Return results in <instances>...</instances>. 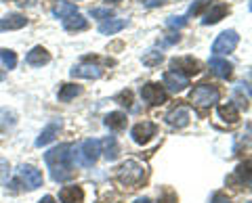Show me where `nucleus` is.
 Returning a JSON list of instances; mask_svg holds the SVG:
<instances>
[{"label":"nucleus","mask_w":252,"mask_h":203,"mask_svg":"<svg viewBox=\"0 0 252 203\" xmlns=\"http://www.w3.org/2000/svg\"><path fill=\"white\" fill-rule=\"evenodd\" d=\"M217 115L223 122L229 124V126H233V124L240 122V111H238V107H235L233 103H227V105L217 107Z\"/></svg>","instance_id":"20"},{"label":"nucleus","mask_w":252,"mask_h":203,"mask_svg":"<svg viewBox=\"0 0 252 203\" xmlns=\"http://www.w3.org/2000/svg\"><path fill=\"white\" fill-rule=\"evenodd\" d=\"M103 124H105L109 130L120 132V130L126 128V113H122V111H112V113H107L105 120H103Z\"/></svg>","instance_id":"21"},{"label":"nucleus","mask_w":252,"mask_h":203,"mask_svg":"<svg viewBox=\"0 0 252 203\" xmlns=\"http://www.w3.org/2000/svg\"><path fill=\"white\" fill-rule=\"evenodd\" d=\"M156 130L158 128H156L154 122H141V124H137V126H132L130 136L137 145H147L149 140H152V136H156Z\"/></svg>","instance_id":"8"},{"label":"nucleus","mask_w":252,"mask_h":203,"mask_svg":"<svg viewBox=\"0 0 252 203\" xmlns=\"http://www.w3.org/2000/svg\"><path fill=\"white\" fill-rule=\"evenodd\" d=\"M19 176H21L23 184H26L30 191H34V189H38V186H42V172L38 170V168H34V166H28V163H23V166L19 168Z\"/></svg>","instance_id":"9"},{"label":"nucleus","mask_w":252,"mask_h":203,"mask_svg":"<svg viewBox=\"0 0 252 203\" xmlns=\"http://www.w3.org/2000/svg\"><path fill=\"white\" fill-rule=\"evenodd\" d=\"M63 29H67V32H82V29L89 27V21L84 19V15L80 13H76L72 15V17H67V19H63Z\"/></svg>","instance_id":"22"},{"label":"nucleus","mask_w":252,"mask_h":203,"mask_svg":"<svg viewBox=\"0 0 252 203\" xmlns=\"http://www.w3.org/2000/svg\"><path fill=\"white\" fill-rule=\"evenodd\" d=\"M101 74H103V69L93 63H80L69 69L72 77H86V80H97V77H101Z\"/></svg>","instance_id":"14"},{"label":"nucleus","mask_w":252,"mask_h":203,"mask_svg":"<svg viewBox=\"0 0 252 203\" xmlns=\"http://www.w3.org/2000/svg\"><path fill=\"white\" fill-rule=\"evenodd\" d=\"M91 17L93 19H109L112 17V9H93Z\"/></svg>","instance_id":"32"},{"label":"nucleus","mask_w":252,"mask_h":203,"mask_svg":"<svg viewBox=\"0 0 252 203\" xmlns=\"http://www.w3.org/2000/svg\"><path fill=\"white\" fill-rule=\"evenodd\" d=\"M135 203H152V201H149L147 197H139V199H135Z\"/></svg>","instance_id":"37"},{"label":"nucleus","mask_w":252,"mask_h":203,"mask_svg":"<svg viewBox=\"0 0 252 203\" xmlns=\"http://www.w3.org/2000/svg\"><path fill=\"white\" fill-rule=\"evenodd\" d=\"M0 61H2V65L6 69H15V65H17V54L11 49H0Z\"/></svg>","instance_id":"28"},{"label":"nucleus","mask_w":252,"mask_h":203,"mask_svg":"<svg viewBox=\"0 0 252 203\" xmlns=\"http://www.w3.org/2000/svg\"><path fill=\"white\" fill-rule=\"evenodd\" d=\"M210 2H212V0H195V4L189 6V13L185 15V17H189V15H200L204 9H208Z\"/></svg>","instance_id":"29"},{"label":"nucleus","mask_w":252,"mask_h":203,"mask_svg":"<svg viewBox=\"0 0 252 203\" xmlns=\"http://www.w3.org/2000/svg\"><path fill=\"white\" fill-rule=\"evenodd\" d=\"M170 69L172 72H177L185 77H191V76H198L200 74V61L193 59V57H179V59H172L170 61Z\"/></svg>","instance_id":"6"},{"label":"nucleus","mask_w":252,"mask_h":203,"mask_svg":"<svg viewBox=\"0 0 252 203\" xmlns=\"http://www.w3.org/2000/svg\"><path fill=\"white\" fill-rule=\"evenodd\" d=\"M166 124L168 126H172V128H185L187 124H189V120H191V115H189V109L187 107H175L170 113H166Z\"/></svg>","instance_id":"12"},{"label":"nucleus","mask_w":252,"mask_h":203,"mask_svg":"<svg viewBox=\"0 0 252 203\" xmlns=\"http://www.w3.org/2000/svg\"><path fill=\"white\" fill-rule=\"evenodd\" d=\"M124 27H126V19H105V21L99 25V34L112 36V34L122 32Z\"/></svg>","instance_id":"23"},{"label":"nucleus","mask_w":252,"mask_h":203,"mask_svg":"<svg viewBox=\"0 0 252 203\" xmlns=\"http://www.w3.org/2000/svg\"><path fill=\"white\" fill-rule=\"evenodd\" d=\"M235 178L240 186H250V161H244L235 168Z\"/></svg>","instance_id":"26"},{"label":"nucleus","mask_w":252,"mask_h":203,"mask_svg":"<svg viewBox=\"0 0 252 203\" xmlns=\"http://www.w3.org/2000/svg\"><path fill=\"white\" fill-rule=\"evenodd\" d=\"M26 25H28V19L19 13H9L0 19V32H4V29H21Z\"/></svg>","instance_id":"17"},{"label":"nucleus","mask_w":252,"mask_h":203,"mask_svg":"<svg viewBox=\"0 0 252 203\" xmlns=\"http://www.w3.org/2000/svg\"><path fill=\"white\" fill-rule=\"evenodd\" d=\"M158 4H164V0H149L147 6H158Z\"/></svg>","instance_id":"36"},{"label":"nucleus","mask_w":252,"mask_h":203,"mask_svg":"<svg viewBox=\"0 0 252 203\" xmlns=\"http://www.w3.org/2000/svg\"><path fill=\"white\" fill-rule=\"evenodd\" d=\"M116 101H122L120 105H126V107H130V103H132V95H130L128 90H126V92H120V95L116 97Z\"/></svg>","instance_id":"33"},{"label":"nucleus","mask_w":252,"mask_h":203,"mask_svg":"<svg viewBox=\"0 0 252 203\" xmlns=\"http://www.w3.org/2000/svg\"><path fill=\"white\" fill-rule=\"evenodd\" d=\"M210 203H231V199L227 197L225 193H215V195L210 197Z\"/></svg>","instance_id":"34"},{"label":"nucleus","mask_w":252,"mask_h":203,"mask_svg":"<svg viewBox=\"0 0 252 203\" xmlns=\"http://www.w3.org/2000/svg\"><path fill=\"white\" fill-rule=\"evenodd\" d=\"M38 203H55V199L51 197V195H46V197H42V199L38 201Z\"/></svg>","instance_id":"35"},{"label":"nucleus","mask_w":252,"mask_h":203,"mask_svg":"<svg viewBox=\"0 0 252 203\" xmlns=\"http://www.w3.org/2000/svg\"><path fill=\"white\" fill-rule=\"evenodd\" d=\"M141 61H143V65H147V67H158L164 61V54L158 51H147L143 57H141Z\"/></svg>","instance_id":"27"},{"label":"nucleus","mask_w":252,"mask_h":203,"mask_svg":"<svg viewBox=\"0 0 252 203\" xmlns=\"http://www.w3.org/2000/svg\"><path fill=\"white\" fill-rule=\"evenodd\" d=\"M101 143L97 138H86L80 145H72V161L80 168H93L94 161L99 159Z\"/></svg>","instance_id":"2"},{"label":"nucleus","mask_w":252,"mask_h":203,"mask_svg":"<svg viewBox=\"0 0 252 203\" xmlns=\"http://www.w3.org/2000/svg\"><path fill=\"white\" fill-rule=\"evenodd\" d=\"M187 23V17L185 15H179V17H168L166 19V27H170V29H181Z\"/></svg>","instance_id":"31"},{"label":"nucleus","mask_w":252,"mask_h":203,"mask_svg":"<svg viewBox=\"0 0 252 203\" xmlns=\"http://www.w3.org/2000/svg\"><path fill=\"white\" fill-rule=\"evenodd\" d=\"M189 101L195 105V107H212L220 101V90L217 88L215 84H198L195 88L191 90L189 95Z\"/></svg>","instance_id":"4"},{"label":"nucleus","mask_w":252,"mask_h":203,"mask_svg":"<svg viewBox=\"0 0 252 203\" xmlns=\"http://www.w3.org/2000/svg\"><path fill=\"white\" fill-rule=\"evenodd\" d=\"M76 13H78L76 4L67 2V0H59V2L55 4V9H53V15H55V17H59L61 21L67 19V17H72V15H76Z\"/></svg>","instance_id":"24"},{"label":"nucleus","mask_w":252,"mask_h":203,"mask_svg":"<svg viewBox=\"0 0 252 203\" xmlns=\"http://www.w3.org/2000/svg\"><path fill=\"white\" fill-rule=\"evenodd\" d=\"M158 203H179V197L172 189H164L160 193V197H158Z\"/></svg>","instance_id":"30"},{"label":"nucleus","mask_w":252,"mask_h":203,"mask_svg":"<svg viewBox=\"0 0 252 203\" xmlns=\"http://www.w3.org/2000/svg\"><path fill=\"white\" fill-rule=\"evenodd\" d=\"M208 67L217 77H220V80H227V77H231V74H233V65L223 57H210Z\"/></svg>","instance_id":"13"},{"label":"nucleus","mask_w":252,"mask_h":203,"mask_svg":"<svg viewBox=\"0 0 252 203\" xmlns=\"http://www.w3.org/2000/svg\"><path fill=\"white\" fill-rule=\"evenodd\" d=\"M227 13H229V6H227V4H215V6H210L208 13L204 15V19H202V25H215V23H219Z\"/></svg>","instance_id":"19"},{"label":"nucleus","mask_w":252,"mask_h":203,"mask_svg":"<svg viewBox=\"0 0 252 203\" xmlns=\"http://www.w3.org/2000/svg\"><path fill=\"white\" fill-rule=\"evenodd\" d=\"M141 99H143L145 103H149V105H162V103H166L168 101V95H166V90H164L160 84L149 82L145 86H141Z\"/></svg>","instance_id":"7"},{"label":"nucleus","mask_w":252,"mask_h":203,"mask_svg":"<svg viewBox=\"0 0 252 203\" xmlns=\"http://www.w3.org/2000/svg\"><path fill=\"white\" fill-rule=\"evenodd\" d=\"M143 178H145V168L135 159L124 161L120 170H118V182L122 186H128V189H135L137 184H141Z\"/></svg>","instance_id":"3"},{"label":"nucleus","mask_w":252,"mask_h":203,"mask_svg":"<svg viewBox=\"0 0 252 203\" xmlns=\"http://www.w3.org/2000/svg\"><path fill=\"white\" fill-rule=\"evenodd\" d=\"M44 163L51 172V178L55 182H67L74 176V161H72V145L63 143L53 147L44 153Z\"/></svg>","instance_id":"1"},{"label":"nucleus","mask_w":252,"mask_h":203,"mask_svg":"<svg viewBox=\"0 0 252 203\" xmlns=\"http://www.w3.org/2000/svg\"><path fill=\"white\" fill-rule=\"evenodd\" d=\"M2 80H4V74H2V72H0V82H2Z\"/></svg>","instance_id":"38"},{"label":"nucleus","mask_w":252,"mask_h":203,"mask_svg":"<svg viewBox=\"0 0 252 203\" xmlns=\"http://www.w3.org/2000/svg\"><path fill=\"white\" fill-rule=\"evenodd\" d=\"M59 201L61 203H84V191H82V186H76V184L63 186V189L59 191Z\"/></svg>","instance_id":"16"},{"label":"nucleus","mask_w":252,"mask_h":203,"mask_svg":"<svg viewBox=\"0 0 252 203\" xmlns=\"http://www.w3.org/2000/svg\"><path fill=\"white\" fill-rule=\"evenodd\" d=\"M99 143H101V153H103V157L107 161H116L118 155H120V147H118L116 136H105L103 140H99Z\"/></svg>","instance_id":"18"},{"label":"nucleus","mask_w":252,"mask_h":203,"mask_svg":"<svg viewBox=\"0 0 252 203\" xmlns=\"http://www.w3.org/2000/svg\"><path fill=\"white\" fill-rule=\"evenodd\" d=\"M162 82H164V86H166L168 92H183L189 86V77L181 76L177 72H166L162 76Z\"/></svg>","instance_id":"11"},{"label":"nucleus","mask_w":252,"mask_h":203,"mask_svg":"<svg viewBox=\"0 0 252 203\" xmlns=\"http://www.w3.org/2000/svg\"><path fill=\"white\" fill-rule=\"evenodd\" d=\"M78 95H82V86H78V84H63L61 90H59V101L67 103V101L76 99Z\"/></svg>","instance_id":"25"},{"label":"nucleus","mask_w":252,"mask_h":203,"mask_svg":"<svg viewBox=\"0 0 252 203\" xmlns=\"http://www.w3.org/2000/svg\"><path fill=\"white\" fill-rule=\"evenodd\" d=\"M107 2H120V0H107Z\"/></svg>","instance_id":"39"},{"label":"nucleus","mask_w":252,"mask_h":203,"mask_svg":"<svg viewBox=\"0 0 252 203\" xmlns=\"http://www.w3.org/2000/svg\"><path fill=\"white\" fill-rule=\"evenodd\" d=\"M238 44H240L238 32H235V29H225V32L219 34L217 40L212 42V52H215V57H220V54L231 52Z\"/></svg>","instance_id":"5"},{"label":"nucleus","mask_w":252,"mask_h":203,"mask_svg":"<svg viewBox=\"0 0 252 203\" xmlns=\"http://www.w3.org/2000/svg\"><path fill=\"white\" fill-rule=\"evenodd\" d=\"M26 61H28V65L32 67H42L46 65L51 61V52L44 49V46H34L28 54H26Z\"/></svg>","instance_id":"15"},{"label":"nucleus","mask_w":252,"mask_h":203,"mask_svg":"<svg viewBox=\"0 0 252 203\" xmlns=\"http://www.w3.org/2000/svg\"><path fill=\"white\" fill-rule=\"evenodd\" d=\"M61 128H63V122L57 118V120H51L46 126L42 128V132H40V136L36 138V147H44V145H49V143H53L55 138L59 136V132H61Z\"/></svg>","instance_id":"10"}]
</instances>
